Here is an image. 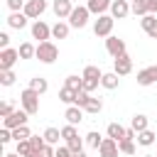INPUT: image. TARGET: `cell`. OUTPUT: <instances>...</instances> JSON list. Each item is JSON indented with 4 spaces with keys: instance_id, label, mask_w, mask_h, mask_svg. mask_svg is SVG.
Returning a JSON list of instances; mask_svg holds the SVG:
<instances>
[{
    "instance_id": "obj_22",
    "label": "cell",
    "mask_w": 157,
    "mask_h": 157,
    "mask_svg": "<svg viewBox=\"0 0 157 157\" xmlns=\"http://www.w3.org/2000/svg\"><path fill=\"white\" fill-rule=\"evenodd\" d=\"M137 145H142V147H150V145H155V140H157V135L147 128V130H142V132H137Z\"/></svg>"
},
{
    "instance_id": "obj_38",
    "label": "cell",
    "mask_w": 157,
    "mask_h": 157,
    "mask_svg": "<svg viewBox=\"0 0 157 157\" xmlns=\"http://www.w3.org/2000/svg\"><path fill=\"white\" fill-rule=\"evenodd\" d=\"M83 142H86V140L76 135V137H71L66 145H69V150H71V152H81V150H83Z\"/></svg>"
},
{
    "instance_id": "obj_11",
    "label": "cell",
    "mask_w": 157,
    "mask_h": 157,
    "mask_svg": "<svg viewBox=\"0 0 157 157\" xmlns=\"http://www.w3.org/2000/svg\"><path fill=\"white\" fill-rule=\"evenodd\" d=\"M52 10H54V15L59 20H69V15L74 12V5H71V0H54Z\"/></svg>"
},
{
    "instance_id": "obj_48",
    "label": "cell",
    "mask_w": 157,
    "mask_h": 157,
    "mask_svg": "<svg viewBox=\"0 0 157 157\" xmlns=\"http://www.w3.org/2000/svg\"><path fill=\"white\" fill-rule=\"evenodd\" d=\"M147 37H150V39H157V22H155L152 29H147Z\"/></svg>"
},
{
    "instance_id": "obj_18",
    "label": "cell",
    "mask_w": 157,
    "mask_h": 157,
    "mask_svg": "<svg viewBox=\"0 0 157 157\" xmlns=\"http://www.w3.org/2000/svg\"><path fill=\"white\" fill-rule=\"evenodd\" d=\"M69 29H71V25L64 22V20H59V22L52 27V37H54V39H66V37H69Z\"/></svg>"
},
{
    "instance_id": "obj_17",
    "label": "cell",
    "mask_w": 157,
    "mask_h": 157,
    "mask_svg": "<svg viewBox=\"0 0 157 157\" xmlns=\"http://www.w3.org/2000/svg\"><path fill=\"white\" fill-rule=\"evenodd\" d=\"M27 15L25 12H10V17H7V27H12V29H25L27 27Z\"/></svg>"
},
{
    "instance_id": "obj_47",
    "label": "cell",
    "mask_w": 157,
    "mask_h": 157,
    "mask_svg": "<svg viewBox=\"0 0 157 157\" xmlns=\"http://www.w3.org/2000/svg\"><path fill=\"white\" fill-rule=\"evenodd\" d=\"M147 10H150L152 15H157V0H147Z\"/></svg>"
},
{
    "instance_id": "obj_4",
    "label": "cell",
    "mask_w": 157,
    "mask_h": 157,
    "mask_svg": "<svg viewBox=\"0 0 157 157\" xmlns=\"http://www.w3.org/2000/svg\"><path fill=\"white\" fill-rule=\"evenodd\" d=\"M27 118H29V113H27L25 108H17V110H12L7 118H2V128L15 130V128H20V125H27Z\"/></svg>"
},
{
    "instance_id": "obj_43",
    "label": "cell",
    "mask_w": 157,
    "mask_h": 157,
    "mask_svg": "<svg viewBox=\"0 0 157 157\" xmlns=\"http://www.w3.org/2000/svg\"><path fill=\"white\" fill-rule=\"evenodd\" d=\"M29 142H32V147H34V150H44V147H47L44 135H42V137H39V135H32V137H29Z\"/></svg>"
},
{
    "instance_id": "obj_39",
    "label": "cell",
    "mask_w": 157,
    "mask_h": 157,
    "mask_svg": "<svg viewBox=\"0 0 157 157\" xmlns=\"http://www.w3.org/2000/svg\"><path fill=\"white\" fill-rule=\"evenodd\" d=\"M155 22H157V17L150 12V15H145V17H140V25H142V29L147 32V29H152L155 27Z\"/></svg>"
},
{
    "instance_id": "obj_41",
    "label": "cell",
    "mask_w": 157,
    "mask_h": 157,
    "mask_svg": "<svg viewBox=\"0 0 157 157\" xmlns=\"http://www.w3.org/2000/svg\"><path fill=\"white\" fill-rule=\"evenodd\" d=\"M98 83H101V78H83V91H88V93H93L96 88H98Z\"/></svg>"
},
{
    "instance_id": "obj_7",
    "label": "cell",
    "mask_w": 157,
    "mask_h": 157,
    "mask_svg": "<svg viewBox=\"0 0 157 157\" xmlns=\"http://www.w3.org/2000/svg\"><path fill=\"white\" fill-rule=\"evenodd\" d=\"M44 10H47V0H27V5H25V15L29 17V20H39L42 15H44Z\"/></svg>"
},
{
    "instance_id": "obj_23",
    "label": "cell",
    "mask_w": 157,
    "mask_h": 157,
    "mask_svg": "<svg viewBox=\"0 0 157 157\" xmlns=\"http://www.w3.org/2000/svg\"><path fill=\"white\" fill-rule=\"evenodd\" d=\"M83 110H86V113H91V115H98V113L103 110V101H101V98H93V96H91V98L86 101Z\"/></svg>"
},
{
    "instance_id": "obj_30",
    "label": "cell",
    "mask_w": 157,
    "mask_h": 157,
    "mask_svg": "<svg viewBox=\"0 0 157 157\" xmlns=\"http://www.w3.org/2000/svg\"><path fill=\"white\" fill-rule=\"evenodd\" d=\"M29 137H32V132H29L27 125H20V128L12 130V140H15V142H20V140H29Z\"/></svg>"
},
{
    "instance_id": "obj_15",
    "label": "cell",
    "mask_w": 157,
    "mask_h": 157,
    "mask_svg": "<svg viewBox=\"0 0 157 157\" xmlns=\"http://www.w3.org/2000/svg\"><path fill=\"white\" fill-rule=\"evenodd\" d=\"M83 108L81 105H69L66 110H64V118H66V123H71V125H78L81 120H83Z\"/></svg>"
},
{
    "instance_id": "obj_40",
    "label": "cell",
    "mask_w": 157,
    "mask_h": 157,
    "mask_svg": "<svg viewBox=\"0 0 157 157\" xmlns=\"http://www.w3.org/2000/svg\"><path fill=\"white\" fill-rule=\"evenodd\" d=\"M5 2H7L10 12H22V10H25V5H27V0H5Z\"/></svg>"
},
{
    "instance_id": "obj_5",
    "label": "cell",
    "mask_w": 157,
    "mask_h": 157,
    "mask_svg": "<svg viewBox=\"0 0 157 157\" xmlns=\"http://www.w3.org/2000/svg\"><path fill=\"white\" fill-rule=\"evenodd\" d=\"M88 15H91V10L83 5H78V7H74V12L69 15V25L71 27H76V29H81V27H86V22H88Z\"/></svg>"
},
{
    "instance_id": "obj_27",
    "label": "cell",
    "mask_w": 157,
    "mask_h": 157,
    "mask_svg": "<svg viewBox=\"0 0 157 157\" xmlns=\"http://www.w3.org/2000/svg\"><path fill=\"white\" fill-rule=\"evenodd\" d=\"M83 140H86V145H88V147L98 150V147H101V142H103V135H101L98 130H91V132H88V135H86Z\"/></svg>"
},
{
    "instance_id": "obj_36",
    "label": "cell",
    "mask_w": 157,
    "mask_h": 157,
    "mask_svg": "<svg viewBox=\"0 0 157 157\" xmlns=\"http://www.w3.org/2000/svg\"><path fill=\"white\" fill-rule=\"evenodd\" d=\"M64 86H69V88H74V91H81L83 76H66V83H64Z\"/></svg>"
},
{
    "instance_id": "obj_2",
    "label": "cell",
    "mask_w": 157,
    "mask_h": 157,
    "mask_svg": "<svg viewBox=\"0 0 157 157\" xmlns=\"http://www.w3.org/2000/svg\"><path fill=\"white\" fill-rule=\"evenodd\" d=\"M39 96H42V93H37L34 88L27 86V88L20 93V105H22L29 115H34V113H39Z\"/></svg>"
},
{
    "instance_id": "obj_10",
    "label": "cell",
    "mask_w": 157,
    "mask_h": 157,
    "mask_svg": "<svg viewBox=\"0 0 157 157\" xmlns=\"http://www.w3.org/2000/svg\"><path fill=\"white\" fill-rule=\"evenodd\" d=\"M105 52L115 59V56H120V54H125V42L120 39V37H105Z\"/></svg>"
},
{
    "instance_id": "obj_29",
    "label": "cell",
    "mask_w": 157,
    "mask_h": 157,
    "mask_svg": "<svg viewBox=\"0 0 157 157\" xmlns=\"http://www.w3.org/2000/svg\"><path fill=\"white\" fill-rule=\"evenodd\" d=\"M118 150H120L123 155H135V140H130V137L118 140Z\"/></svg>"
},
{
    "instance_id": "obj_34",
    "label": "cell",
    "mask_w": 157,
    "mask_h": 157,
    "mask_svg": "<svg viewBox=\"0 0 157 157\" xmlns=\"http://www.w3.org/2000/svg\"><path fill=\"white\" fill-rule=\"evenodd\" d=\"M132 12H135L137 17L150 15V10H147V0H135V2H132Z\"/></svg>"
},
{
    "instance_id": "obj_13",
    "label": "cell",
    "mask_w": 157,
    "mask_h": 157,
    "mask_svg": "<svg viewBox=\"0 0 157 157\" xmlns=\"http://www.w3.org/2000/svg\"><path fill=\"white\" fill-rule=\"evenodd\" d=\"M130 5H128V0H113V5H110V15L115 17V20H123V17H128L130 15Z\"/></svg>"
},
{
    "instance_id": "obj_45",
    "label": "cell",
    "mask_w": 157,
    "mask_h": 157,
    "mask_svg": "<svg viewBox=\"0 0 157 157\" xmlns=\"http://www.w3.org/2000/svg\"><path fill=\"white\" fill-rule=\"evenodd\" d=\"M56 157H74V152L69 150V145H59L56 147Z\"/></svg>"
},
{
    "instance_id": "obj_49",
    "label": "cell",
    "mask_w": 157,
    "mask_h": 157,
    "mask_svg": "<svg viewBox=\"0 0 157 157\" xmlns=\"http://www.w3.org/2000/svg\"><path fill=\"white\" fill-rule=\"evenodd\" d=\"M74 157H86V152L81 150V152H74Z\"/></svg>"
},
{
    "instance_id": "obj_12",
    "label": "cell",
    "mask_w": 157,
    "mask_h": 157,
    "mask_svg": "<svg viewBox=\"0 0 157 157\" xmlns=\"http://www.w3.org/2000/svg\"><path fill=\"white\" fill-rule=\"evenodd\" d=\"M98 152H101V157H118V152H120V150H118V140H113V137H103Z\"/></svg>"
},
{
    "instance_id": "obj_33",
    "label": "cell",
    "mask_w": 157,
    "mask_h": 157,
    "mask_svg": "<svg viewBox=\"0 0 157 157\" xmlns=\"http://www.w3.org/2000/svg\"><path fill=\"white\" fill-rule=\"evenodd\" d=\"M78 135V130H76V125H71V123H66L64 128H61V140L64 142H69L71 137H76Z\"/></svg>"
},
{
    "instance_id": "obj_9",
    "label": "cell",
    "mask_w": 157,
    "mask_h": 157,
    "mask_svg": "<svg viewBox=\"0 0 157 157\" xmlns=\"http://www.w3.org/2000/svg\"><path fill=\"white\" fill-rule=\"evenodd\" d=\"M49 37H52V27H49L44 20H34V22H32V39L47 42Z\"/></svg>"
},
{
    "instance_id": "obj_16",
    "label": "cell",
    "mask_w": 157,
    "mask_h": 157,
    "mask_svg": "<svg viewBox=\"0 0 157 157\" xmlns=\"http://www.w3.org/2000/svg\"><path fill=\"white\" fill-rule=\"evenodd\" d=\"M113 0H88L86 7L91 10V15H105V10H110Z\"/></svg>"
},
{
    "instance_id": "obj_20",
    "label": "cell",
    "mask_w": 157,
    "mask_h": 157,
    "mask_svg": "<svg viewBox=\"0 0 157 157\" xmlns=\"http://www.w3.org/2000/svg\"><path fill=\"white\" fill-rule=\"evenodd\" d=\"M118 83H120V78H118V74H115V71H108V74H103V78H101V86H103V88H108V91L118 88Z\"/></svg>"
},
{
    "instance_id": "obj_37",
    "label": "cell",
    "mask_w": 157,
    "mask_h": 157,
    "mask_svg": "<svg viewBox=\"0 0 157 157\" xmlns=\"http://www.w3.org/2000/svg\"><path fill=\"white\" fill-rule=\"evenodd\" d=\"M29 157H56V150H54L52 145H47L44 150H32Z\"/></svg>"
},
{
    "instance_id": "obj_14",
    "label": "cell",
    "mask_w": 157,
    "mask_h": 157,
    "mask_svg": "<svg viewBox=\"0 0 157 157\" xmlns=\"http://www.w3.org/2000/svg\"><path fill=\"white\" fill-rule=\"evenodd\" d=\"M155 81H157V69L155 66H147V69L137 71V83L140 86H152Z\"/></svg>"
},
{
    "instance_id": "obj_31",
    "label": "cell",
    "mask_w": 157,
    "mask_h": 157,
    "mask_svg": "<svg viewBox=\"0 0 157 157\" xmlns=\"http://www.w3.org/2000/svg\"><path fill=\"white\" fill-rule=\"evenodd\" d=\"M32 150H34V147H32V142H29V140H20L15 152H17L20 157H29V155H32Z\"/></svg>"
},
{
    "instance_id": "obj_50",
    "label": "cell",
    "mask_w": 157,
    "mask_h": 157,
    "mask_svg": "<svg viewBox=\"0 0 157 157\" xmlns=\"http://www.w3.org/2000/svg\"><path fill=\"white\" fill-rule=\"evenodd\" d=\"M2 157H20L17 152H7V155H2Z\"/></svg>"
},
{
    "instance_id": "obj_46",
    "label": "cell",
    "mask_w": 157,
    "mask_h": 157,
    "mask_svg": "<svg viewBox=\"0 0 157 157\" xmlns=\"http://www.w3.org/2000/svg\"><path fill=\"white\" fill-rule=\"evenodd\" d=\"M7 47H10V34L0 32V49H7Z\"/></svg>"
},
{
    "instance_id": "obj_35",
    "label": "cell",
    "mask_w": 157,
    "mask_h": 157,
    "mask_svg": "<svg viewBox=\"0 0 157 157\" xmlns=\"http://www.w3.org/2000/svg\"><path fill=\"white\" fill-rule=\"evenodd\" d=\"M15 78H17V76H15V71H12V69L0 71V83H2V86H12V83H15Z\"/></svg>"
},
{
    "instance_id": "obj_32",
    "label": "cell",
    "mask_w": 157,
    "mask_h": 157,
    "mask_svg": "<svg viewBox=\"0 0 157 157\" xmlns=\"http://www.w3.org/2000/svg\"><path fill=\"white\" fill-rule=\"evenodd\" d=\"M83 78H103V71L98 69V66H93V64H88L86 69H83V74H81Z\"/></svg>"
},
{
    "instance_id": "obj_6",
    "label": "cell",
    "mask_w": 157,
    "mask_h": 157,
    "mask_svg": "<svg viewBox=\"0 0 157 157\" xmlns=\"http://www.w3.org/2000/svg\"><path fill=\"white\" fill-rule=\"evenodd\" d=\"M113 71H115L118 76H128V74L132 71V59H130V54H128V52L113 59Z\"/></svg>"
},
{
    "instance_id": "obj_26",
    "label": "cell",
    "mask_w": 157,
    "mask_h": 157,
    "mask_svg": "<svg viewBox=\"0 0 157 157\" xmlns=\"http://www.w3.org/2000/svg\"><path fill=\"white\" fill-rule=\"evenodd\" d=\"M44 140H47V145H59L61 130H59V128H47V130H44Z\"/></svg>"
},
{
    "instance_id": "obj_8",
    "label": "cell",
    "mask_w": 157,
    "mask_h": 157,
    "mask_svg": "<svg viewBox=\"0 0 157 157\" xmlns=\"http://www.w3.org/2000/svg\"><path fill=\"white\" fill-rule=\"evenodd\" d=\"M17 59H20V52H17V49H12V47H7V49H0V71H7V69H12Z\"/></svg>"
},
{
    "instance_id": "obj_19",
    "label": "cell",
    "mask_w": 157,
    "mask_h": 157,
    "mask_svg": "<svg viewBox=\"0 0 157 157\" xmlns=\"http://www.w3.org/2000/svg\"><path fill=\"white\" fill-rule=\"evenodd\" d=\"M130 128H132L135 132H142V130H147V128H150V120H147V115H142V113L132 115V120H130Z\"/></svg>"
},
{
    "instance_id": "obj_28",
    "label": "cell",
    "mask_w": 157,
    "mask_h": 157,
    "mask_svg": "<svg viewBox=\"0 0 157 157\" xmlns=\"http://www.w3.org/2000/svg\"><path fill=\"white\" fill-rule=\"evenodd\" d=\"M29 88H34L37 93H47L49 83H47V78H42V76H34V78H29Z\"/></svg>"
},
{
    "instance_id": "obj_21",
    "label": "cell",
    "mask_w": 157,
    "mask_h": 157,
    "mask_svg": "<svg viewBox=\"0 0 157 157\" xmlns=\"http://www.w3.org/2000/svg\"><path fill=\"white\" fill-rule=\"evenodd\" d=\"M76 93H78V91H74V88H69V86H61V91H59V101L66 103V105H74V103H76Z\"/></svg>"
},
{
    "instance_id": "obj_1",
    "label": "cell",
    "mask_w": 157,
    "mask_h": 157,
    "mask_svg": "<svg viewBox=\"0 0 157 157\" xmlns=\"http://www.w3.org/2000/svg\"><path fill=\"white\" fill-rule=\"evenodd\" d=\"M34 59H39L42 64H54L56 59H59V49H56V44L54 42H39L37 44V54H34Z\"/></svg>"
},
{
    "instance_id": "obj_42",
    "label": "cell",
    "mask_w": 157,
    "mask_h": 157,
    "mask_svg": "<svg viewBox=\"0 0 157 157\" xmlns=\"http://www.w3.org/2000/svg\"><path fill=\"white\" fill-rule=\"evenodd\" d=\"M12 110H17V108L12 105V101H2V105H0V118H7Z\"/></svg>"
},
{
    "instance_id": "obj_25",
    "label": "cell",
    "mask_w": 157,
    "mask_h": 157,
    "mask_svg": "<svg viewBox=\"0 0 157 157\" xmlns=\"http://www.w3.org/2000/svg\"><path fill=\"white\" fill-rule=\"evenodd\" d=\"M17 52H20V59H32V56L37 54V47H34L32 42H22Z\"/></svg>"
},
{
    "instance_id": "obj_52",
    "label": "cell",
    "mask_w": 157,
    "mask_h": 157,
    "mask_svg": "<svg viewBox=\"0 0 157 157\" xmlns=\"http://www.w3.org/2000/svg\"><path fill=\"white\" fill-rule=\"evenodd\" d=\"M155 69H157V64H155Z\"/></svg>"
},
{
    "instance_id": "obj_51",
    "label": "cell",
    "mask_w": 157,
    "mask_h": 157,
    "mask_svg": "<svg viewBox=\"0 0 157 157\" xmlns=\"http://www.w3.org/2000/svg\"><path fill=\"white\" fill-rule=\"evenodd\" d=\"M142 157H155V155H142Z\"/></svg>"
},
{
    "instance_id": "obj_24",
    "label": "cell",
    "mask_w": 157,
    "mask_h": 157,
    "mask_svg": "<svg viewBox=\"0 0 157 157\" xmlns=\"http://www.w3.org/2000/svg\"><path fill=\"white\" fill-rule=\"evenodd\" d=\"M105 132H108V137H113V140H123V137H125V132H128V128H123L120 123H110Z\"/></svg>"
},
{
    "instance_id": "obj_53",
    "label": "cell",
    "mask_w": 157,
    "mask_h": 157,
    "mask_svg": "<svg viewBox=\"0 0 157 157\" xmlns=\"http://www.w3.org/2000/svg\"><path fill=\"white\" fill-rule=\"evenodd\" d=\"M130 2H135V0H130Z\"/></svg>"
},
{
    "instance_id": "obj_44",
    "label": "cell",
    "mask_w": 157,
    "mask_h": 157,
    "mask_svg": "<svg viewBox=\"0 0 157 157\" xmlns=\"http://www.w3.org/2000/svg\"><path fill=\"white\" fill-rule=\"evenodd\" d=\"M10 140H12V130L10 128H2L0 130V145H7Z\"/></svg>"
},
{
    "instance_id": "obj_3",
    "label": "cell",
    "mask_w": 157,
    "mask_h": 157,
    "mask_svg": "<svg viewBox=\"0 0 157 157\" xmlns=\"http://www.w3.org/2000/svg\"><path fill=\"white\" fill-rule=\"evenodd\" d=\"M113 25H115V17L113 15H98V20L93 22L96 37H110L113 34Z\"/></svg>"
}]
</instances>
